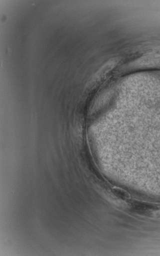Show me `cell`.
Returning <instances> with one entry per match:
<instances>
[{
    "mask_svg": "<svg viewBox=\"0 0 160 256\" xmlns=\"http://www.w3.org/2000/svg\"><path fill=\"white\" fill-rule=\"evenodd\" d=\"M160 65V54H150L141 57L124 65L122 70L129 72L145 67H153Z\"/></svg>",
    "mask_w": 160,
    "mask_h": 256,
    "instance_id": "cell-1",
    "label": "cell"
}]
</instances>
